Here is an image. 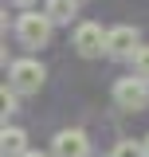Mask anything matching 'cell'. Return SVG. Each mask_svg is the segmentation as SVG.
Here are the masks:
<instances>
[{
	"label": "cell",
	"mask_w": 149,
	"mask_h": 157,
	"mask_svg": "<svg viewBox=\"0 0 149 157\" xmlns=\"http://www.w3.org/2000/svg\"><path fill=\"white\" fill-rule=\"evenodd\" d=\"M51 16L47 12H24V16L16 20V39L24 43V47H32V51H39V47H47V39H51Z\"/></svg>",
	"instance_id": "6da1fadb"
},
{
	"label": "cell",
	"mask_w": 149,
	"mask_h": 157,
	"mask_svg": "<svg viewBox=\"0 0 149 157\" xmlns=\"http://www.w3.org/2000/svg\"><path fill=\"white\" fill-rule=\"evenodd\" d=\"M43 63L39 59H16L12 67H8V86L16 90V94H39V86H43Z\"/></svg>",
	"instance_id": "7a4b0ae2"
},
{
	"label": "cell",
	"mask_w": 149,
	"mask_h": 157,
	"mask_svg": "<svg viewBox=\"0 0 149 157\" xmlns=\"http://www.w3.org/2000/svg\"><path fill=\"white\" fill-rule=\"evenodd\" d=\"M114 102L122 106V110H149V78L141 75H126L114 82Z\"/></svg>",
	"instance_id": "3957f363"
},
{
	"label": "cell",
	"mask_w": 149,
	"mask_h": 157,
	"mask_svg": "<svg viewBox=\"0 0 149 157\" xmlns=\"http://www.w3.org/2000/svg\"><path fill=\"white\" fill-rule=\"evenodd\" d=\"M137 47H141V32H137L133 24H118V28H110V36H106V55L130 59Z\"/></svg>",
	"instance_id": "277c9868"
},
{
	"label": "cell",
	"mask_w": 149,
	"mask_h": 157,
	"mask_svg": "<svg viewBox=\"0 0 149 157\" xmlns=\"http://www.w3.org/2000/svg\"><path fill=\"white\" fill-rule=\"evenodd\" d=\"M51 157H90V137L82 130H59L51 137Z\"/></svg>",
	"instance_id": "5b68a950"
},
{
	"label": "cell",
	"mask_w": 149,
	"mask_h": 157,
	"mask_svg": "<svg viewBox=\"0 0 149 157\" xmlns=\"http://www.w3.org/2000/svg\"><path fill=\"white\" fill-rule=\"evenodd\" d=\"M106 36H110V32H102L98 24L86 20V24H78V28H74V51H78L82 59L102 55V51H106Z\"/></svg>",
	"instance_id": "8992f818"
},
{
	"label": "cell",
	"mask_w": 149,
	"mask_h": 157,
	"mask_svg": "<svg viewBox=\"0 0 149 157\" xmlns=\"http://www.w3.org/2000/svg\"><path fill=\"white\" fill-rule=\"evenodd\" d=\"M0 149H4V157H24V153H28V134H24L20 126H4Z\"/></svg>",
	"instance_id": "52a82bcc"
},
{
	"label": "cell",
	"mask_w": 149,
	"mask_h": 157,
	"mask_svg": "<svg viewBox=\"0 0 149 157\" xmlns=\"http://www.w3.org/2000/svg\"><path fill=\"white\" fill-rule=\"evenodd\" d=\"M51 24H71V16L78 12V0H47V8H43Z\"/></svg>",
	"instance_id": "ba28073f"
},
{
	"label": "cell",
	"mask_w": 149,
	"mask_h": 157,
	"mask_svg": "<svg viewBox=\"0 0 149 157\" xmlns=\"http://www.w3.org/2000/svg\"><path fill=\"white\" fill-rule=\"evenodd\" d=\"M110 157H149L145 153V141H133V137H122L118 145L110 149Z\"/></svg>",
	"instance_id": "9c48e42d"
},
{
	"label": "cell",
	"mask_w": 149,
	"mask_h": 157,
	"mask_svg": "<svg viewBox=\"0 0 149 157\" xmlns=\"http://www.w3.org/2000/svg\"><path fill=\"white\" fill-rule=\"evenodd\" d=\"M130 67H133V75H141V78H149V47H137L130 55Z\"/></svg>",
	"instance_id": "30bf717a"
},
{
	"label": "cell",
	"mask_w": 149,
	"mask_h": 157,
	"mask_svg": "<svg viewBox=\"0 0 149 157\" xmlns=\"http://www.w3.org/2000/svg\"><path fill=\"white\" fill-rule=\"evenodd\" d=\"M16 106H20V94L12 90V86H4V118H8V114H16Z\"/></svg>",
	"instance_id": "8fae6325"
},
{
	"label": "cell",
	"mask_w": 149,
	"mask_h": 157,
	"mask_svg": "<svg viewBox=\"0 0 149 157\" xmlns=\"http://www.w3.org/2000/svg\"><path fill=\"white\" fill-rule=\"evenodd\" d=\"M12 4H20V8H28V4H36V0H12Z\"/></svg>",
	"instance_id": "7c38bea8"
},
{
	"label": "cell",
	"mask_w": 149,
	"mask_h": 157,
	"mask_svg": "<svg viewBox=\"0 0 149 157\" xmlns=\"http://www.w3.org/2000/svg\"><path fill=\"white\" fill-rule=\"evenodd\" d=\"M24 157H51V153H32V149H28V153H24Z\"/></svg>",
	"instance_id": "4fadbf2b"
},
{
	"label": "cell",
	"mask_w": 149,
	"mask_h": 157,
	"mask_svg": "<svg viewBox=\"0 0 149 157\" xmlns=\"http://www.w3.org/2000/svg\"><path fill=\"white\" fill-rule=\"evenodd\" d=\"M145 153H149V137H145Z\"/></svg>",
	"instance_id": "5bb4252c"
}]
</instances>
